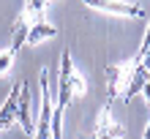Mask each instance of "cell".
<instances>
[{
  "label": "cell",
  "mask_w": 150,
  "mask_h": 139,
  "mask_svg": "<svg viewBox=\"0 0 150 139\" xmlns=\"http://www.w3.org/2000/svg\"><path fill=\"white\" fill-rule=\"evenodd\" d=\"M137 66H139V55L134 60H128V63H123V66H107V87H109V104L117 98L120 93H126L128 90V85L131 79H134V71H137Z\"/></svg>",
  "instance_id": "obj_2"
},
{
  "label": "cell",
  "mask_w": 150,
  "mask_h": 139,
  "mask_svg": "<svg viewBox=\"0 0 150 139\" xmlns=\"http://www.w3.org/2000/svg\"><path fill=\"white\" fill-rule=\"evenodd\" d=\"M145 82H150V52H147V55H139V66H137V71H134V79H131L128 90L123 93V101L128 104L139 90H142Z\"/></svg>",
  "instance_id": "obj_6"
},
{
  "label": "cell",
  "mask_w": 150,
  "mask_h": 139,
  "mask_svg": "<svg viewBox=\"0 0 150 139\" xmlns=\"http://www.w3.org/2000/svg\"><path fill=\"white\" fill-rule=\"evenodd\" d=\"M38 85H41V117H38L36 139H52V87H49V68H41Z\"/></svg>",
  "instance_id": "obj_3"
},
{
  "label": "cell",
  "mask_w": 150,
  "mask_h": 139,
  "mask_svg": "<svg viewBox=\"0 0 150 139\" xmlns=\"http://www.w3.org/2000/svg\"><path fill=\"white\" fill-rule=\"evenodd\" d=\"M139 93H142V98H145V101L150 104V82H145V85H142V90H139Z\"/></svg>",
  "instance_id": "obj_12"
},
{
  "label": "cell",
  "mask_w": 150,
  "mask_h": 139,
  "mask_svg": "<svg viewBox=\"0 0 150 139\" xmlns=\"http://www.w3.org/2000/svg\"><path fill=\"white\" fill-rule=\"evenodd\" d=\"M44 14H47V3L36 0V3H25V8H22L19 16H22L25 22H30V25H38V22H47Z\"/></svg>",
  "instance_id": "obj_10"
},
{
  "label": "cell",
  "mask_w": 150,
  "mask_h": 139,
  "mask_svg": "<svg viewBox=\"0 0 150 139\" xmlns=\"http://www.w3.org/2000/svg\"><path fill=\"white\" fill-rule=\"evenodd\" d=\"M16 120L22 123L25 134H33V117H30V93H28V82H22V95H19V109H16Z\"/></svg>",
  "instance_id": "obj_8"
},
{
  "label": "cell",
  "mask_w": 150,
  "mask_h": 139,
  "mask_svg": "<svg viewBox=\"0 0 150 139\" xmlns=\"http://www.w3.org/2000/svg\"><path fill=\"white\" fill-rule=\"evenodd\" d=\"M19 95H22V82L11 90V95L6 98V104L0 107V131L11 128V123L16 120V109H19Z\"/></svg>",
  "instance_id": "obj_7"
},
{
  "label": "cell",
  "mask_w": 150,
  "mask_h": 139,
  "mask_svg": "<svg viewBox=\"0 0 150 139\" xmlns=\"http://www.w3.org/2000/svg\"><path fill=\"white\" fill-rule=\"evenodd\" d=\"M14 55H16V52H11V49H3V52H0V76L11 71V63H14Z\"/></svg>",
  "instance_id": "obj_11"
},
{
  "label": "cell",
  "mask_w": 150,
  "mask_h": 139,
  "mask_svg": "<svg viewBox=\"0 0 150 139\" xmlns=\"http://www.w3.org/2000/svg\"><path fill=\"white\" fill-rule=\"evenodd\" d=\"M112 104L107 101V107L98 112V123H96V134L93 139H123L126 136V126L120 123H112Z\"/></svg>",
  "instance_id": "obj_4"
},
{
  "label": "cell",
  "mask_w": 150,
  "mask_h": 139,
  "mask_svg": "<svg viewBox=\"0 0 150 139\" xmlns=\"http://www.w3.org/2000/svg\"><path fill=\"white\" fill-rule=\"evenodd\" d=\"M57 36V28H52L49 22H38V25H33L30 33H28V41L25 44H41V41H47V38H55Z\"/></svg>",
  "instance_id": "obj_9"
},
{
  "label": "cell",
  "mask_w": 150,
  "mask_h": 139,
  "mask_svg": "<svg viewBox=\"0 0 150 139\" xmlns=\"http://www.w3.org/2000/svg\"><path fill=\"white\" fill-rule=\"evenodd\" d=\"M79 98L85 95V79L82 74L74 68L71 63V52H63L60 57V74H57V107L52 112V139H60V131H63V112L71 104V98Z\"/></svg>",
  "instance_id": "obj_1"
},
{
  "label": "cell",
  "mask_w": 150,
  "mask_h": 139,
  "mask_svg": "<svg viewBox=\"0 0 150 139\" xmlns=\"http://www.w3.org/2000/svg\"><path fill=\"white\" fill-rule=\"evenodd\" d=\"M96 8V11H107V14H120V16H145V8L139 3H115V0H98V3H85Z\"/></svg>",
  "instance_id": "obj_5"
},
{
  "label": "cell",
  "mask_w": 150,
  "mask_h": 139,
  "mask_svg": "<svg viewBox=\"0 0 150 139\" xmlns=\"http://www.w3.org/2000/svg\"><path fill=\"white\" fill-rule=\"evenodd\" d=\"M142 139H150V123L145 126V134H142Z\"/></svg>",
  "instance_id": "obj_13"
}]
</instances>
